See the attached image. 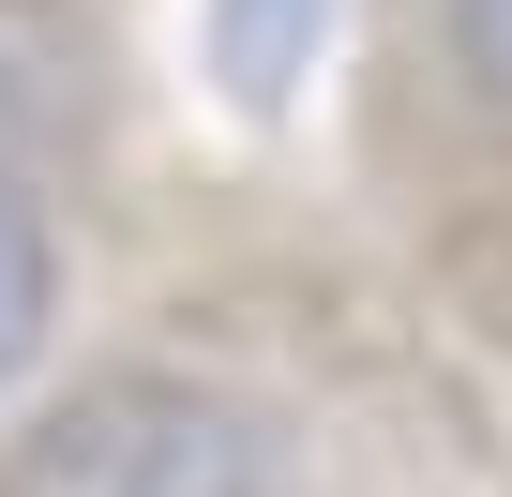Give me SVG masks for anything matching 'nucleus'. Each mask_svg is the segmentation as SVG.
Wrapping results in <instances>:
<instances>
[{
    "instance_id": "f257e3e1",
    "label": "nucleus",
    "mask_w": 512,
    "mask_h": 497,
    "mask_svg": "<svg viewBox=\"0 0 512 497\" xmlns=\"http://www.w3.org/2000/svg\"><path fill=\"white\" fill-rule=\"evenodd\" d=\"M0 497H272V422L211 377L121 362V377H76L16 437Z\"/></svg>"
},
{
    "instance_id": "f03ea898",
    "label": "nucleus",
    "mask_w": 512,
    "mask_h": 497,
    "mask_svg": "<svg viewBox=\"0 0 512 497\" xmlns=\"http://www.w3.org/2000/svg\"><path fill=\"white\" fill-rule=\"evenodd\" d=\"M317 46H332V0H196V61L241 121H287Z\"/></svg>"
},
{
    "instance_id": "7ed1b4c3",
    "label": "nucleus",
    "mask_w": 512,
    "mask_h": 497,
    "mask_svg": "<svg viewBox=\"0 0 512 497\" xmlns=\"http://www.w3.org/2000/svg\"><path fill=\"white\" fill-rule=\"evenodd\" d=\"M46 317H61V241H46L31 181L0 166V377H16V362L46 347Z\"/></svg>"
},
{
    "instance_id": "20e7f679",
    "label": "nucleus",
    "mask_w": 512,
    "mask_h": 497,
    "mask_svg": "<svg viewBox=\"0 0 512 497\" xmlns=\"http://www.w3.org/2000/svg\"><path fill=\"white\" fill-rule=\"evenodd\" d=\"M437 31H452V61H467V91L512 121V0H437Z\"/></svg>"
}]
</instances>
